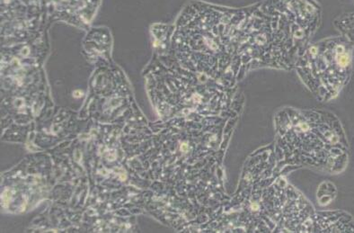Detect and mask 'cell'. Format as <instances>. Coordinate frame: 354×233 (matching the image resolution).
<instances>
[{
	"label": "cell",
	"mask_w": 354,
	"mask_h": 233,
	"mask_svg": "<svg viewBox=\"0 0 354 233\" xmlns=\"http://www.w3.org/2000/svg\"><path fill=\"white\" fill-rule=\"evenodd\" d=\"M335 26L340 30L342 35L353 44L354 47V12L344 15L335 21Z\"/></svg>",
	"instance_id": "3957f363"
},
{
	"label": "cell",
	"mask_w": 354,
	"mask_h": 233,
	"mask_svg": "<svg viewBox=\"0 0 354 233\" xmlns=\"http://www.w3.org/2000/svg\"><path fill=\"white\" fill-rule=\"evenodd\" d=\"M315 0H262L245 8L194 2L180 15V46L198 73L233 86L253 68H288L319 28Z\"/></svg>",
	"instance_id": "6da1fadb"
},
{
	"label": "cell",
	"mask_w": 354,
	"mask_h": 233,
	"mask_svg": "<svg viewBox=\"0 0 354 233\" xmlns=\"http://www.w3.org/2000/svg\"><path fill=\"white\" fill-rule=\"evenodd\" d=\"M353 62V44L342 35L306 44L295 67L312 93L326 101L337 97L349 82Z\"/></svg>",
	"instance_id": "7a4b0ae2"
}]
</instances>
